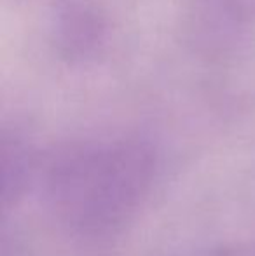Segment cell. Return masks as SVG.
I'll use <instances>...</instances> for the list:
<instances>
[{"mask_svg": "<svg viewBox=\"0 0 255 256\" xmlns=\"http://www.w3.org/2000/svg\"><path fill=\"white\" fill-rule=\"evenodd\" d=\"M140 158L114 155L84 164L62 183L60 194L70 220L89 230L121 223L135 209L147 186Z\"/></svg>", "mask_w": 255, "mask_h": 256, "instance_id": "1", "label": "cell"}]
</instances>
